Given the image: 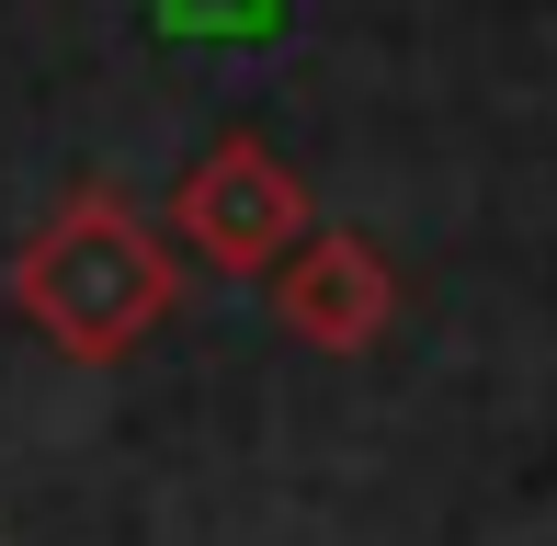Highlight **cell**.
<instances>
[{
	"label": "cell",
	"mask_w": 557,
	"mask_h": 546,
	"mask_svg": "<svg viewBox=\"0 0 557 546\" xmlns=\"http://www.w3.org/2000/svg\"><path fill=\"white\" fill-rule=\"evenodd\" d=\"M273 319H285L308 353H364V342L398 319V273H387V251H375V239L308 228L285 262H273Z\"/></svg>",
	"instance_id": "cell-3"
},
{
	"label": "cell",
	"mask_w": 557,
	"mask_h": 546,
	"mask_svg": "<svg viewBox=\"0 0 557 546\" xmlns=\"http://www.w3.org/2000/svg\"><path fill=\"white\" fill-rule=\"evenodd\" d=\"M171 228H183V251L216 262V273H273L296 239H308V183H296L262 137H216L206 160L183 171V194H171Z\"/></svg>",
	"instance_id": "cell-2"
},
{
	"label": "cell",
	"mask_w": 557,
	"mask_h": 546,
	"mask_svg": "<svg viewBox=\"0 0 557 546\" xmlns=\"http://www.w3.org/2000/svg\"><path fill=\"white\" fill-rule=\"evenodd\" d=\"M12 308L35 319L69 364H114V353H137V342L160 331L171 251L148 239L137 206H114V194H69V206L12 251Z\"/></svg>",
	"instance_id": "cell-1"
}]
</instances>
